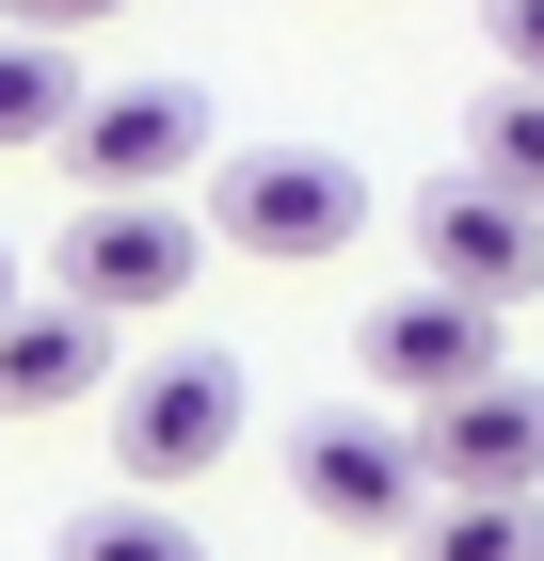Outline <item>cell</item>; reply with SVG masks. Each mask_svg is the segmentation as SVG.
I'll use <instances>...</instances> for the list:
<instances>
[{
    "instance_id": "1",
    "label": "cell",
    "mask_w": 544,
    "mask_h": 561,
    "mask_svg": "<svg viewBox=\"0 0 544 561\" xmlns=\"http://www.w3.org/2000/svg\"><path fill=\"white\" fill-rule=\"evenodd\" d=\"M369 225V176L336 161V145H241V161H209V241L224 257H336Z\"/></svg>"
},
{
    "instance_id": "2",
    "label": "cell",
    "mask_w": 544,
    "mask_h": 561,
    "mask_svg": "<svg viewBox=\"0 0 544 561\" xmlns=\"http://www.w3.org/2000/svg\"><path fill=\"white\" fill-rule=\"evenodd\" d=\"M224 449H241V353L176 337L161 369H128V401H113V466H128V497H176V481H209Z\"/></svg>"
},
{
    "instance_id": "3",
    "label": "cell",
    "mask_w": 544,
    "mask_h": 561,
    "mask_svg": "<svg viewBox=\"0 0 544 561\" xmlns=\"http://www.w3.org/2000/svg\"><path fill=\"white\" fill-rule=\"evenodd\" d=\"M401 225H417V273L464 289V305H529V289H544V209L497 193V176H432Z\"/></svg>"
},
{
    "instance_id": "4",
    "label": "cell",
    "mask_w": 544,
    "mask_h": 561,
    "mask_svg": "<svg viewBox=\"0 0 544 561\" xmlns=\"http://www.w3.org/2000/svg\"><path fill=\"white\" fill-rule=\"evenodd\" d=\"M289 497L321 529H417L432 466H417V433H384V417H304L289 433Z\"/></svg>"
},
{
    "instance_id": "5",
    "label": "cell",
    "mask_w": 544,
    "mask_h": 561,
    "mask_svg": "<svg viewBox=\"0 0 544 561\" xmlns=\"http://www.w3.org/2000/svg\"><path fill=\"white\" fill-rule=\"evenodd\" d=\"M369 386H401L417 417H449V401L512 386V369H497V305H464V289H401V305H369Z\"/></svg>"
},
{
    "instance_id": "6",
    "label": "cell",
    "mask_w": 544,
    "mask_h": 561,
    "mask_svg": "<svg viewBox=\"0 0 544 561\" xmlns=\"http://www.w3.org/2000/svg\"><path fill=\"white\" fill-rule=\"evenodd\" d=\"M65 161H81L96 209H113V193H176V176L209 161V96L193 81H113L81 129H65Z\"/></svg>"
},
{
    "instance_id": "7",
    "label": "cell",
    "mask_w": 544,
    "mask_h": 561,
    "mask_svg": "<svg viewBox=\"0 0 544 561\" xmlns=\"http://www.w3.org/2000/svg\"><path fill=\"white\" fill-rule=\"evenodd\" d=\"M193 289V225L161 209V193H113V209L65 225V305H96V321H144V305Z\"/></svg>"
},
{
    "instance_id": "8",
    "label": "cell",
    "mask_w": 544,
    "mask_h": 561,
    "mask_svg": "<svg viewBox=\"0 0 544 561\" xmlns=\"http://www.w3.org/2000/svg\"><path fill=\"white\" fill-rule=\"evenodd\" d=\"M417 466H432V497H544V386L512 369V386L417 417Z\"/></svg>"
},
{
    "instance_id": "9",
    "label": "cell",
    "mask_w": 544,
    "mask_h": 561,
    "mask_svg": "<svg viewBox=\"0 0 544 561\" xmlns=\"http://www.w3.org/2000/svg\"><path fill=\"white\" fill-rule=\"evenodd\" d=\"M113 386V321L96 305H16L0 321V417H65Z\"/></svg>"
},
{
    "instance_id": "10",
    "label": "cell",
    "mask_w": 544,
    "mask_h": 561,
    "mask_svg": "<svg viewBox=\"0 0 544 561\" xmlns=\"http://www.w3.org/2000/svg\"><path fill=\"white\" fill-rule=\"evenodd\" d=\"M81 113H96V96H81L65 48H48V33H0V145H65Z\"/></svg>"
},
{
    "instance_id": "11",
    "label": "cell",
    "mask_w": 544,
    "mask_h": 561,
    "mask_svg": "<svg viewBox=\"0 0 544 561\" xmlns=\"http://www.w3.org/2000/svg\"><path fill=\"white\" fill-rule=\"evenodd\" d=\"M464 161L544 209V81H497V96H481V113H464Z\"/></svg>"
},
{
    "instance_id": "12",
    "label": "cell",
    "mask_w": 544,
    "mask_h": 561,
    "mask_svg": "<svg viewBox=\"0 0 544 561\" xmlns=\"http://www.w3.org/2000/svg\"><path fill=\"white\" fill-rule=\"evenodd\" d=\"M65 561H209V546L176 497H96V514H65Z\"/></svg>"
},
{
    "instance_id": "13",
    "label": "cell",
    "mask_w": 544,
    "mask_h": 561,
    "mask_svg": "<svg viewBox=\"0 0 544 561\" xmlns=\"http://www.w3.org/2000/svg\"><path fill=\"white\" fill-rule=\"evenodd\" d=\"M417 561H544V529H529V497H432Z\"/></svg>"
},
{
    "instance_id": "14",
    "label": "cell",
    "mask_w": 544,
    "mask_h": 561,
    "mask_svg": "<svg viewBox=\"0 0 544 561\" xmlns=\"http://www.w3.org/2000/svg\"><path fill=\"white\" fill-rule=\"evenodd\" d=\"M481 48H497L512 81H544V0H481Z\"/></svg>"
},
{
    "instance_id": "15",
    "label": "cell",
    "mask_w": 544,
    "mask_h": 561,
    "mask_svg": "<svg viewBox=\"0 0 544 561\" xmlns=\"http://www.w3.org/2000/svg\"><path fill=\"white\" fill-rule=\"evenodd\" d=\"M96 16H128V0H0V33H48V48L96 33Z\"/></svg>"
},
{
    "instance_id": "16",
    "label": "cell",
    "mask_w": 544,
    "mask_h": 561,
    "mask_svg": "<svg viewBox=\"0 0 544 561\" xmlns=\"http://www.w3.org/2000/svg\"><path fill=\"white\" fill-rule=\"evenodd\" d=\"M0 321H16V257H0Z\"/></svg>"
}]
</instances>
